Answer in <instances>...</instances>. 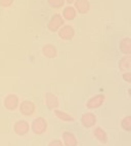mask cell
Returning a JSON list of instances; mask_svg holds the SVG:
<instances>
[{"label":"cell","instance_id":"8fae6325","mask_svg":"<svg viewBox=\"0 0 131 146\" xmlns=\"http://www.w3.org/2000/svg\"><path fill=\"white\" fill-rule=\"evenodd\" d=\"M41 52L46 59H49V60H52L58 57V48L52 43H46L43 45L41 48Z\"/></svg>","mask_w":131,"mask_h":146},{"label":"cell","instance_id":"7402d4cb","mask_svg":"<svg viewBox=\"0 0 131 146\" xmlns=\"http://www.w3.org/2000/svg\"><path fill=\"white\" fill-rule=\"evenodd\" d=\"M47 146H65V145H64L62 140H60V139H53V140H51L48 143Z\"/></svg>","mask_w":131,"mask_h":146},{"label":"cell","instance_id":"5bb4252c","mask_svg":"<svg viewBox=\"0 0 131 146\" xmlns=\"http://www.w3.org/2000/svg\"><path fill=\"white\" fill-rule=\"evenodd\" d=\"M119 50L124 56L131 55V39L130 37H123L119 42Z\"/></svg>","mask_w":131,"mask_h":146},{"label":"cell","instance_id":"6da1fadb","mask_svg":"<svg viewBox=\"0 0 131 146\" xmlns=\"http://www.w3.org/2000/svg\"><path fill=\"white\" fill-rule=\"evenodd\" d=\"M48 128L47 120L44 117H36L33 121H32L30 129L32 130V132L36 135H43L46 133Z\"/></svg>","mask_w":131,"mask_h":146},{"label":"cell","instance_id":"5b68a950","mask_svg":"<svg viewBox=\"0 0 131 146\" xmlns=\"http://www.w3.org/2000/svg\"><path fill=\"white\" fill-rule=\"evenodd\" d=\"M20 105V98L16 94H8L3 100V106L8 111H14L18 108Z\"/></svg>","mask_w":131,"mask_h":146},{"label":"cell","instance_id":"9c48e42d","mask_svg":"<svg viewBox=\"0 0 131 146\" xmlns=\"http://www.w3.org/2000/svg\"><path fill=\"white\" fill-rule=\"evenodd\" d=\"M45 105L47 107V109L49 110H54L58 109L60 106V100H58V96L51 92H48L45 95Z\"/></svg>","mask_w":131,"mask_h":146},{"label":"cell","instance_id":"9a60e30c","mask_svg":"<svg viewBox=\"0 0 131 146\" xmlns=\"http://www.w3.org/2000/svg\"><path fill=\"white\" fill-rule=\"evenodd\" d=\"M53 113H54L55 117L58 118L62 121H65V123H73V121H75V117L74 116H72L70 113L66 112V111L58 109V108L53 110Z\"/></svg>","mask_w":131,"mask_h":146},{"label":"cell","instance_id":"7c38bea8","mask_svg":"<svg viewBox=\"0 0 131 146\" xmlns=\"http://www.w3.org/2000/svg\"><path fill=\"white\" fill-rule=\"evenodd\" d=\"M62 142L65 146H78V139L72 132L66 131L62 134Z\"/></svg>","mask_w":131,"mask_h":146},{"label":"cell","instance_id":"3957f363","mask_svg":"<svg viewBox=\"0 0 131 146\" xmlns=\"http://www.w3.org/2000/svg\"><path fill=\"white\" fill-rule=\"evenodd\" d=\"M18 110H20L21 114L24 116H32L36 111V105L34 102L30 101V100H24V101L20 102Z\"/></svg>","mask_w":131,"mask_h":146},{"label":"cell","instance_id":"ffe728a7","mask_svg":"<svg viewBox=\"0 0 131 146\" xmlns=\"http://www.w3.org/2000/svg\"><path fill=\"white\" fill-rule=\"evenodd\" d=\"M14 0H0V7L8 8L13 4Z\"/></svg>","mask_w":131,"mask_h":146},{"label":"cell","instance_id":"ba28073f","mask_svg":"<svg viewBox=\"0 0 131 146\" xmlns=\"http://www.w3.org/2000/svg\"><path fill=\"white\" fill-rule=\"evenodd\" d=\"M30 123L25 119H20L13 125V132L18 136H25L29 133Z\"/></svg>","mask_w":131,"mask_h":146},{"label":"cell","instance_id":"52a82bcc","mask_svg":"<svg viewBox=\"0 0 131 146\" xmlns=\"http://www.w3.org/2000/svg\"><path fill=\"white\" fill-rule=\"evenodd\" d=\"M80 123L85 129L94 128L97 123V117L93 112H85L84 114H82Z\"/></svg>","mask_w":131,"mask_h":146},{"label":"cell","instance_id":"e0dca14e","mask_svg":"<svg viewBox=\"0 0 131 146\" xmlns=\"http://www.w3.org/2000/svg\"><path fill=\"white\" fill-rule=\"evenodd\" d=\"M118 68L121 72H126L129 71L131 68V57L130 56H124L119 60Z\"/></svg>","mask_w":131,"mask_h":146},{"label":"cell","instance_id":"8992f818","mask_svg":"<svg viewBox=\"0 0 131 146\" xmlns=\"http://www.w3.org/2000/svg\"><path fill=\"white\" fill-rule=\"evenodd\" d=\"M58 35L64 41H70L75 37L76 31H75L74 27L71 26V25H64L58 31Z\"/></svg>","mask_w":131,"mask_h":146},{"label":"cell","instance_id":"7a4b0ae2","mask_svg":"<svg viewBox=\"0 0 131 146\" xmlns=\"http://www.w3.org/2000/svg\"><path fill=\"white\" fill-rule=\"evenodd\" d=\"M65 25V20L62 17L60 13H54L51 16V18L49 19V21L47 23V29L49 30V32L51 33H55L58 32L62 27Z\"/></svg>","mask_w":131,"mask_h":146},{"label":"cell","instance_id":"ac0fdd59","mask_svg":"<svg viewBox=\"0 0 131 146\" xmlns=\"http://www.w3.org/2000/svg\"><path fill=\"white\" fill-rule=\"evenodd\" d=\"M120 127L123 129V131L129 133L131 132V115H126L120 121Z\"/></svg>","mask_w":131,"mask_h":146},{"label":"cell","instance_id":"2e32d148","mask_svg":"<svg viewBox=\"0 0 131 146\" xmlns=\"http://www.w3.org/2000/svg\"><path fill=\"white\" fill-rule=\"evenodd\" d=\"M62 17L64 18V20L66 21H73L77 18V11L74 8V6L69 5L64 7L63 13H62Z\"/></svg>","mask_w":131,"mask_h":146},{"label":"cell","instance_id":"d6986e66","mask_svg":"<svg viewBox=\"0 0 131 146\" xmlns=\"http://www.w3.org/2000/svg\"><path fill=\"white\" fill-rule=\"evenodd\" d=\"M65 0H47V4L53 9H60L65 6Z\"/></svg>","mask_w":131,"mask_h":146},{"label":"cell","instance_id":"4fadbf2b","mask_svg":"<svg viewBox=\"0 0 131 146\" xmlns=\"http://www.w3.org/2000/svg\"><path fill=\"white\" fill-rule=\"evenodd\" d=\"M92 134L94 136V138L96 139L100 143L102 144H107L109 142V135L102 127H94Z\"/></svg>","mask_w":131,"mask_h":146},{"label":"cell","instance_id":"30bf717a","mask_svg":"<svg viewBox=\"0 0 131 146\" xmlns=\"http://www.w3.org/2000/svg\"><path fill=\"white\" fill-rule=\"evenodd\" d=\"M90 2L89 0H75L74 1V8L76 9L77 13L80 15H86L90 11Z\"/></svg>","mask_w":131,"mask_h":146},{"label":"cell","instance_id":"603a6c76","mask_svg":"<svg viewBox=\"0 0 131 146\" xmlns=\"http://www.w3.org/2000/svg\"><path fill=\"white\" fill-rule=\"evenodd\" d=\"M66 2H68L69 4H72V3H74V1H75V0H65Z\"/></svg>","mask_w":131,"mask_h":146},{"label":"cell","instance_id":"277c9868","mask_svg":"<svg viewBox=\"0 0 131 146\" xmlns=\"http://www.w3.org/2000/svg\"><path fill=\"white\" fill-rule=\"evenodd\" d=\"M105 101V95L103 94H96L92 96L91 98L87 100L86 102V108L88 110H94L100 108L103 105Z\"/></svg>","mask_w":131,"mask_h":146},{"label":"cell","instance_id":"44dd1931","mask_svg":"<svg viewBox=\"0 0 131 146\" xmlns=\"http://www.w3.org/2000/svg\"><path fill=\"white\" fill-rule=\"evenodd\" d=\"M122 78H123L127 84H131V72L130 71L123 72V74H122Z\"/></svg>","mask_w":131,"mask_h":146}]
</instances>
